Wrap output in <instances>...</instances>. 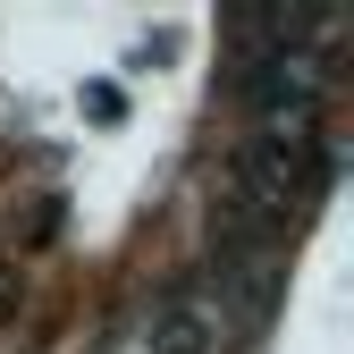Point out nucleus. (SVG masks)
I'll return each mask as SVG.
<instances>
[{"instance_id": "f257e3e1", "label": "nucleus", "mask_w": 354, "mask_h": 354, "mask_svg": "<svg viewBox=\"0 0 354 354\" xmlns=\"http://www.w3.org/2000/svg\"><path fill=\"white\" fill-rule=\"evenodd\" d=\"M219 346H228L219 295H160V313L144 321V354H219Z\"/></svg>"}]
</instances>
